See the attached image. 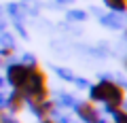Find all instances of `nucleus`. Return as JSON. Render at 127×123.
I'll return each instance as SVG.
<instances>
[{
  "label": "nucleus",
  "instance_id": "obj_11",
  "mask_svg": "<svg viewBox=\"0 0 127 123\" xmlns=\"http://www.w3.org/2000/svg\"><path fill=\"white\" fill-rule=\"evenodd\" d=\"M87 17H89V15H87L85 11H78V9H72V11H68V21L81 23V21H87Z\"/></svg>",
  "mask_w": 127,
  "mask_h": 123
},
{
  "label": "nucleus",
  "instance_id": "obj_18",
  "mask_svg": "<svg viewBox=\"0 0 127 123\" xmlns=\"http://www.w3.org/2000/svg\"><path fill=\"white\" fill-rule=\"evenodd\" d=\"M40 123H53V121H51V119L47 117V119H40Z\"/></svg>",
  "mask_w": 127,
  "mask_h": 123
},
{
  "label": "nucleus",
  "instance_id": "obj_13",
  "mask_svg": "<svg viewBox=\"0 0 127 123\" xmlns=\"http://www.w3.org/2000/svg\"><path fill=\"white\" fill-rule=\"evenodd\" d=\"M13 23H15V30L19 32V36L28 38V30H26V26H23V19H17V21H13Z\"/></svg>",
  "mask_w": 127,
  "mask_h": 123
},
{
  "label": "nucleus",
  "instance_id": "obj_3",
  "mask_svg": "<svg viewBox=\"0 0 127 123\" xmlns=\"http://www.w3.org/2000/svg\"><path fill=\"white\" fill-rule=\"evenodd\" d=\"M74 113H76V119L83 121V123H97V119L102 117L97 106L91 104V102H78L74 106Z\"/></svg>",
  "mask_w": 127,
  "mask_h": 123
},
{
  "label": "nucleus",
  "instance_id": "obj_14",
  "mask_svg": "<svg viewBox=\"0 0 127 123\" xmlns=\"http://www.w3.org/2000/svg\"><path fill=\"white\" fill-rule=\"evenodd\" d=\"M72 85H76L78 89H89V87H91V83L87 81V79H81V77H76V79H74V83H72Z\"/></svg>",
  "mask_w": 127,
  "mask_h": 123
},
{
  "label": "nucleus",
  "instance_id": "obj_6",
  "mask_svg": "<svg viewBox=\"0 0 127 123\" xmlns=\"http://www.w3.org/2000/svg\"><path fill=\"white\" fill-rule=\"evenodd\" d=\"M23 106H26V102H23L21 93H19L17 89H13L9 96H6V108L4 110H6V113H11V115H17Z\"/></svg>",
  "mask_w": 127,
  "mask_h": 123
},
{
  "label": "nucleus",
  "instance_id": "obj_15",
  "mask_svg": "<svg viewBox=\"0 0 127 123\" xmlns=\"http://www.w3.org/2000/svg\"><path fill=\"white\" fill-rule=\"evenodd\" d=\"M6 108V96L2 93V89H0V110H4Z\"/></svg>",
  "mask_w": 127,
  "mask_h": 123
},
{
  "label": "nucleus",
  "instance_id": "obj_12",
  "mask_svg": "<svg viewBox=\"0 0 127 123\" xmlns=\"http://www.w3.org/2000/svg\"><path fill=\"white\" fill-rule=\"evenodd\" d=\"M17 62H19V64H23V66H38L36 57H34L32 53H23V55H19Z\"/></svg>",
  "mask_w": 127,
  "mask_h": 123
},
{
  "label": "nucleus",
  "instance_id": "obj_9",
  "mask_svg": "<svg viewBox=\"0 0 127 123\" xmlns=\"http://www.w3.org/2000/svg\"><path fill=\"white\" fill-rule=\"evenodd\" d=\"M6 11H9L11 19L17 21V19H23V11H26V6H23V4H17V2H11V4L6 6Z\"/></svg>",
  "mask_w": 127,
  "mask_h": 123
},
{
  "label": "nucleus",
  "instance_id": "obj_8",
  "mask_svg": "<svg viewBox=\"0 0 127 123\" xmlns=\"http://www.w3.org/2000/svg\"><path fill=\"white\" fill-rule=\"evenodd\" d=\"M102 2L112 13H127V0H102Z\"/></svg>",
  "mask_w": 127,
  "mask_h": 123
},
{
  "label": "nucleus",
  "instance_id": "obj_19",
  "mask_svg": "<svg viewBox=\"0 0 127 123\" xmlns=\"http://www.w3.org/2000/svg\"><path fill=\"white\" fill-rule=\"evenodd\" d=\"M125 70H127V55H125Z\"/></svg>",
  "mask_w": 127,
  "mask_h": 123
},
{
  "label": "nucleus",
  "instance_id": "obj_10",
  "mask_svg": "<svg viewBox=\"0 0 127 123\" xmlns=\"http://www.w3.org/2000/svg\"><path fill=\"white\" fill-rule=\"evenodd\" d=\"M55 74H57L59 79H62V81H68V83H74V79H76V74L72 72V70L70 68H62V66H55Z\"/></svg>",
  "mask_w": 127,
  "mask_h": 123
},
{
  "label": "nucleus",
  "instance_id": "obj_17",
  "mask_svg": "<svg viewBox=\"0 0 127 123\" xmlns=\"http://www.w3.org/2000/svg\"><path fill=\"white\" fill-rule=\"evenodd\" d=\"M2 87H4V77L0 74V89H2Z\"/></svg>",
  "mask_w": 127,
  "mask_h": 123
},
{
  "label": "nucleus",
  "instance_id": "obj_16",
  "mask_svg": "<svg viewBox=\"0 0 127 123\" xmlns=\"http://www.w3.org/2000/svg\"><path fill=\"white\" fill-rule=\"evenodd\" d=\"M72 0H57V4H70Z\"/></svg>",
  "mask_w": 127,
  "mask_h": 123
},
{
  "label": "nucleus",
  "instance_id": "obj_7",
  "mask_svg": "<svg viewBox=\"0 0 127 123\" xmlns=\"http://www.w3.org/2000/svg\"><path fill=\"white\" fill-rule=\"evenodd\" d=\"M49 119H51L53 123H78V119H76V117L68 115L66 110H59V108H55V106H53V110L49 113Z\"/></svg>",
  "mask_w": 127,
  "mask_h": 123
},
{
  "label": "nucleus",
  "instance_id": "obj_1",
  "mask_svg": "<svg viewBox=\"0 0 127 123\" xmlns=\"http://www.w3.org/2000/svg\"><path fill=\"white\" fill-rule=\"evenodd\" d=\"M125 100V91L112 79H100L95 85L89 87V102L91 104H110L121 106Z\"/></svg>",
  "mask_w": 127,
  "mask_h": 123
},
{
  "label": "nucleus",
  "instance_id": "obj_2",
  "mask_svg": "<svg viewBox=\"0 0 127 123\" xmlns=\"http://www.w3.org/2000/svg\"><path fill=\"white\" fill-rule=\"evenodd\" d=\"M23 102L26 104H36V102H42L49 98V83H47V74L42 72L38 66L30 70V77H28L26 85L19 89Z\"/></svg>",
  "mask_w": 127,
  "mask_h": 123
},
{
  "label": "nucleus",
  "instance_id": "obj_4",
  "mask_svg": "<svg viewBox=\"0 0 127 123\" xmlns=\"http://www.w3.org/2000/svg\"><path fill=\"white\" fill-rule=\"evenodd\" d=\"M51 102H53V106H55V108H59V110H74V106H76L81 100H78L74 93H68V91H57L55 98H53Z\"/></svg>",
  "mask_w": 127,
  "mask_h": 123
},
{
  "label": "nucleus",
  "instance_id": "obj_20",
  "mask_svg": "<svg viewBox=\"0 0 127 123\" xmlns=\"http://www.w3.org/2000/svg\"><path fill=\"white\" fill-rule=\"evenodd\" d=\"M2 62H4V59H2V57H0V64H2Z\"/></svg>",
  "mask_w": 127,
  "mask_h": 123
},
{
  "label": "nucleus",
  "instance_id": "obj_5",
  "mask_svg": "<svg viewBox=\"0 0 127 123\" xmlns=\"http://www.w3.org/2000/svg\"><path fill=\"white\" fill-rule=\"evenodd\" d=\"M15 49H17V38L13 36L11 32H0V57L2 59H9L11 55L15 53Z\"/></svg>",
  "mask_w": 127,
  "mask_h": 123
}]
</instances>
